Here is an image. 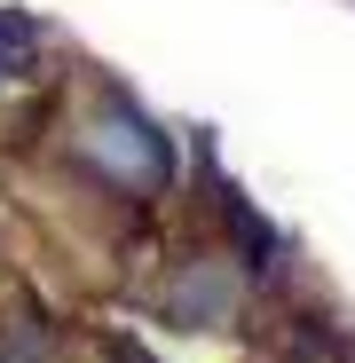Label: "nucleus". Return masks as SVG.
<instances>
[{
  "label": "nucleus",
  "mask_w": 355,
  "mask_h": 363,
  "mask_svg": "<svg viewBox=\"0 0 355 363\" xmlns=\"http://www.w3.org/2000/svg\"><path fill=\"white\" fill-rule=\"evenodd\" d=\"M95 150H103V166H111L118 182H135V190H150V182L166 174V143L142 127L135 111H111V118H103V135H95Z\"/></svg>",
  "instance_id": "1"
},
{
  "label": "nucleus",
  "mask_w": 355,
  "mask_h": 363,
  "mask_svg": "<svg viewBox=\"0 0 355 363\" xmlns=\"http://www.w3.org/2000/svg\"><path fill=\"white\" fill-rule=\"evenodd\" d=\"M229 300H237V284H229L221 269H190L182 284L166 292V316H174V324H213Z\"/></svg>",
  "instance_id": "2"
},
{
  "label": "nucleus",
  "mask_w": 355,
  "mask_h": 363,
  "mask_svg": "<svg viewBox=\"0 0 355 363\" xmlns=\"http://www.w3.org/2000/svg\"><path fill=\"white\" fill-rule=\"evenodd\" d=\"M0 363H47V347H40V324H32V316H16L9 332H0Z\"/></svg>",
  "instance_id": "3"
},
{
  "label": "nucleus",
  "mask_w": 355,
  "mask_h": 363,
  "mask_svg": "<svg viewBox=\"0 0 355 363\" xmlns=\"http://www.w3.org/2000/svg\"><path fill=\"white\" fill-rule=\"evenodd\" d=\"M32 55V32H24V16H0V79H9V64H24Z\"/></svg>",
  "instance_id": "4"
}]
</instances>
